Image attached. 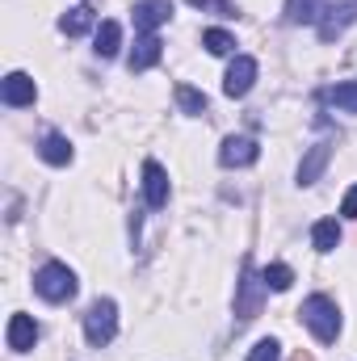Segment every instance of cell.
Returning a JSON list of instances; mask_svg holds the SVG:
<instances>
[{"instance_id": "cell-17", "label": "cell", "mask_w": 357, "mask_h": 361, "mask_svg": "<svg viewBox=\"0 0 357 361\" xmlns=\"http://www.w3.org/2000/svg\"><path fill=\"white\" fill-rule=\"evenodd\" d=\"M324 17V0H286V21L290 25H311Z\"/></svg>"}, {"instance_id": "cell-9", "label": "cell", "mask_w": 357, "mask_h": 361, "mask_svg": "<svg viewBox=\"0 0 357 361\" xmlns=\"http://www.w3.org/2000/svg\"><path fill=\"white\" fill-rule=\"evenodd\" d=\"M143 193H147V206H152V210H164V206H169V173H164L156 160L143 164Z\"/></svg>"}, {"instance_id": "cell-26", "label": "cell", "mask_w": 357, "mask_h": 361, "mask_svg": "<svg viewBox=\"0 0 357 361\" xmlns=\"http://www.w3.org/2000/svg\"><path fill=\"white\" fill-rule=\"evenodd\" d=\"M290 361H315V357H311V353H303V349H298V353H294V357H290Z\"/></svg>"}, {"instance_id": "cell-20", "label": "cell", "mask_w": 357, "mask_h": 361, "mask_svg": "<svg viewBox=\"0 0 357 361\" xmlns=\"http://www.w3.org/2000/svg\"><path fill=\"white\" fill-rule=\"evenodd\" d=\"M202 47H206L210 55H231V51H236V38H231L227 30H206V34H202Z\"/></svg>"}, {"instance_id": "cell-4", "label": "cell", "mask_w": 357, "mask_h": 361, "mask_svg": "<svg viewBox=\"0 0 357 361\" xmlns=\"http://www.w3.org/2000/svg\"><path fill=\"white\" fill-rule=\"evenodd\" d=\"M265 294H269L265 277H257V273H253V265L244 261V281L236 286V315H240V324H248V319H257V315H261Z\"/></svg>"}, {"instance_id": "cell-22", "label": "cell", "mask_w": 357, "mask_h": 361, "mask_svg": "<svg viewBox=\"0 0 357 361\" xmlns=\"http://www.w3.org/2000/svg\"><path fill=\"white\" fill-rule=\"evenodd\" d=\"M261 277H265L269 290H290V281H294V269H290V265H265V269H261Z\"/></svg>"}, {"instance_id": "cell-19", "label": "cell", "mask_w": 357, "mask_h": 361, "mask_svg": "<svg viewBox=\"0 0 357 361\" xmlns=\"http://www.w3.org/2000/svg\"><path fill=\"white\" fill-rule=\"evenodd\" d=\"M177 105L189 114V118H202L206 114V92H198V89H189V85H177Z\"/></svg>"}, {"instance_id": "cell-7", "label": "cell", "mask_w": 357, "mask_h": 361, "mask_svg": "<svg viewBox=\"0 0 357 361\" xmlns=\"http://www.w3.org/2000/svg\"><path fill=\"white\" fill-rule=\"evenodd\" d=\"M257 85V59H248V55H236V63L227 68V76H223V92L236 101V97H248Z\"/></svg>"}, {"instance_id": "cell-6", "label": "cell", "mask_w": 357, "mask_h": 361, "mask_svg": "<svg viewBox=\"0 0 357 361\" xmlns=\"http://www.w3.org/2000/svg\"><path fill=\"white\" fill-rule=\"evenodd\" d=\"M257 156H261V147L248 135H227L223 147H219V164L223 169H248V164H257Z\"/></svg>"}, {"instance_id": "cell-15", "label": "cell", "mask_w": 357, "mask_h": 361, "mask_svg": "<svg viewBox=\"0 0 357 361\" xmlns=\"http://www.w3.org/2000/svg\"><path fill=\"white\" fill-rule=\"evenodd\" d=\"M92 25H97V8H92V4H76V8H68V13L59 17V30H63L68 38L89 34Z\"/></svg>"}, {"instance_id": "cell-3", "label": "cell", "mask_w": 357, "mask_h": 361, "mask_svg": "<svg viewBox=\"0 0 357 361\" xmlns=\"http://www.w3.org/2000/svg\"><path fill=\"white\" fill-rule=\"evenodd\" d=\"M114 332H118V307H114V298H97L85 315V341L92 349H105L114 341Z\"/></svg>"}, {"instance_id": "cell-13", "label": "cell", "mask_w": 357, "mask_h": 361, "mask_svg": "<svg viewBox=\"0 0 357 361\" xmlns=\"http://www.w3.org/2000/svg\"><path fill=\"white\" fill-rule=\"evenodd\" d=\"M34 345H38V324L17 311V315L8 319V349H13V353H30Z\"/></svg>"}, {"instance_id": "cell-14", "label": "cell", "mask_w": 357, "mask_h": 361, "mask_svg": "<svg viewBox=\"0 0 357 361\" xmlns=\"http://www.w3.org/2000/svg\"><path fill=\"white\" fill-rule=\"evenodd\" d=\"M38 156H42L47 164L63 169V164H72V156H76V152H72V143H68L59 130H47V135H42V143H38Z\"/></svg>"}, {"instance_id": "cell-24", "label": "cell", "mask_w": 357, "mask_h": 361, "mask_svg": "<svg viewBox=\"0 0 357 361\" xmlns=\"http://www.w3.org/2000/svg\"><path fill=\"white\" fill-rule=\"evenodd\" d=\"M248 361H282V345H277L273 336H265V341H257V345H253Z\"/></svg>"}, {"instance_id": "cell-2", "label": "cell", "mask_w": 357, "mask_h": 361, "mask_svg": "<svg viewBox=\"0 0 357 361\" xmlns=\"http://www.w3.org/2000/svg\"><path fill=\"white\" fill-rule=\"evenodd\" d=\"M34 290L47 302H68L76 294V273L68 269V265H59V261H51V265H42V269L34 273Z\"/></svg>"}, {"instance_id": "cell-11", "label": "cell", "mask_w": 357, "mask_h": 361, "mask_svg": "<svg viewBox=\"0 0 357 361\" xmlns=\"http://www.w3.org/2000/svg\"><path fill=\"white\" fill-rule=\"evenodd\" d=\"M160 55H164V42L156 38V34H143L139 42H135V51H131V59H126V68L139 76V72H147V68H156L160 63Z\"/></svg>"}, {"instance_id": "cell-1", "label": "cell", "mask_w": 357, "mask_h": 361, "mask_svg": "<svg viewBox=\"0 0 357 361\" xmlns=\"http://www.w3.org/2000/svg\"><path fill=\"white\" fill-rule=\"evenodd\" d=\"M303 324L315 332V341H324V345H332L337 336H341V311H337V302L332 298H324V294H311L307 302H303Z\"/></svg>"}, {"instance_id": "cell-10", "label": "cell", "mask_w": 357, "mask_h": 361, "mask_svg": "<svg viewBox=\"0 0 357 361\" xmlns=\"http://www.w3.org/2000/svg\"><path fill=\"white\" fill-rule=\"evenodd\" d=\"M0 97H4V105H34L38 85H34V76H25V72H8L4 85H0Z\"/></svg>"}, {"instance_id": "cell-23", "label": "cell", "mask_w": 357, "mask_h": 361, "mask_svg": "<svg viewBox=\"0 0 357 361\" xmlns=\"http://www.w3.org/2000/svg\"><path fill=\"white\" fill-rule=\"evenodd\" d=\"M189 4L214 13V17H240V4H236V0H189Z\"/></svg>"}, {"instance_id": "cell-16", "label": "cell", "mask_w": 357, "mask_h": 361, "mask_svg": "<svg viewBox=\"0 0 357 361\" xmlns=\"http://www.w3.org/2000/svg\"><path fill=\"white\" fill-rule=\"evenodd\" d=\"M118 47H122V25H118V21H101V25H97V38H92V51H97L101 59H114Z\"/></svg>"}, {"instance_id": "cell-12", "label": "cell", "mask_w": 357, "mask_h": 361, "mask_svg": "<svg viewBox=\"0 0 357 361\" xmlns=\"http://www.w3.org/2000/svg\"><path fill=\"white\" fill-rule=\"evenodd\" d=\"M328 160H332V143H328V139L315 143V147H307V156H303V164H298V185H315L320 173L328 169Z\"/></svg>"}, {"instance_id": "cell-5", "label": "cell", "mask_w": 357, "mask_h": 361, "mask_svg": "<svg viewBox=\"0 0 357 361\" xmlns=\"http://www.w3.org/2000/svg\"><path fill=\"white\" fill-rule=\"evenodd\" d=\"M357 21V0H332L320 17V42H337Z\"/></svg>"}, {"instance_id": "cell-25", "label": "cell", "mask_w": 357, "mask_h": 361, "mask_svg": "<svg viewBox=\"0 0 357 361\" xmlns=\"http://www.w3.org/2000/svg\"><path fill=\"white\" fill-rule=\"evenodd\" d=\"M341 214H349V219H357V185L345 193V206H341Z\"/></svg>"}, {"instance_id": "cell-8", "label": "cell", "mask_w": 357, "mask_h": 361, "mask_svg": "<svg viewBox=\"0 0 357 361\" xmlns=\"http://www.w3.org/2000/svg\"><path fill=\"white\" fill-rule=\"evenodd\" d=\"M135 30L143 34H156L169 17H173V0H135Z\"/></svg>"}, {"instance_id": "cell-18", "label": "cell", "mask_w": 357, "mask_h": 361, "mask_svg": "<svg viewBox=\"0 0 357 361\" xmlns=\"http://www.w3.org/2000/svg\"><path fill=\"white\" fill-rule=\"evenodd\" d=\"M311 244H315V252H337V244H341L337 219H320V223L311 227Z\"/></svg>"}, {"instance_id": "cell-21", "label": "cell", "mask_w": 357, "mask_h": 361, "mask_svg": "<svg viewBox=\"0 0 357 361\" xmlns=\"http://www.w3.org/2000/svg\"><path fill=\"white\" fill-rule=\"evenodd\" d=\"M328 101H332V105H341L345 114H357V80H345V85L328 89Z\"/></svg>"}]
</instances>
